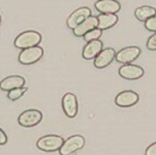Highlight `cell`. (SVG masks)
<instances>
[{
	"label": "cell",
	"mask_w": 156,
	"mask_h": 155,
	"mask_svg": "<svg viewBox=\"0 0 156 155\" xmlns=\"http://www.w3.org/2000/svg\"><path fill=\"white\" fill-rule=\"evenodd\" d=\"M42 41V35L36 31H26L20 33L14 41V44L17 49H26L30 47L39 45Z\"/></svg>",
	"instance_id": "1"
},
{
	"label": "cell",
	"mask_w": 156,
	"mask_h": 155,
	"mask_svg": "<svg viewBox=\"0 0 156 155\" xmlns=\"http://www.w3.org/2000/svg\"><path fill=\"white\" fill-rule=\"evenodd\" d=\"M63 138L59 135H47L36 142V146L43 152H57L63 144Z\"/></svg>",
	"instance_id": "2"
},
{
	"label": "cell",
	"mask_w": 156,
	"mask_h": 155,
	"mask_svg": "<svg viewBox=\"0 0 156 155\" xmlns=\"http://www.w3.org/2000/svg\"><path fill=\"white\" fill-rule=\"evenodd\" d=\"M44 51L40 45H34L26 49H23L18 56V61L22 65H33L42 59Z\"/></svg>",
	"instance_id": "3"
},
{
	"label": "cell",
	"mask_w": 156,
	"mask_h": 155,
	"mask_svg": "<svg viewBox=\"0 0 156 155\" xmlns=\"http://www.w3.org/2000/svg\"><path fill=\"white\" fill-rule=\"evenodd\" d=\"M43 114L41 111L36 110V109H30L26 110L20 114L18 117V124L22 127H26V128H31V127H35L42 121Z\"/></svg>",
	"instance_id": "4"
},
{
	"label": "cell",
	"mask_w": 156,
	"mask_h": 155,
	"mask_svg": "<svg viewBox=\"0 0 156 155\" xmlns=\"http://www.w3.org/2000/svg\"><path fill=\"white\" fill-rule=\"evenodd\" d=\"M85 145V138L82 135H74L65 140L62 146L59 150V153L61 155H70L75 152L82 150Z\"/></svg>",
	"instance_id": "5"
},
{
	"label": "cell",
	"mask_w": 156,
	"mask_h": 155,
	"mask_svg": "<svg viewBox=\"0 0 156 155\" xmlns=\"http://www.w3.org/2000/svg\"><path fill=\"white\" fill-rule=\"evenodd\" d=\"M139 101V95L133 91H122L114 99V103L119 108H130L137 104Z\"/></svg>",
	"instance_id": "6"
},
{
	"label": "cell",
	"mask_w": 156,
	"mask_h": 155,
	"mask_svg": "<svg viewBox=\"0 0 156 155\" xmlns=\"http://www.w3.org/2000/svg\"><path fill=\"white\" fill-rule=\"evenodd\" d=\"M141 53L140 48L138 47H127L121 49L119 52L115 53V60L119 63H131L136 60Z\"/></svg>",
	"instance_id": "7"
},
{
	"label": "cell",
	"mask_w": 156,
	"mask_h": 155,
	"mask_svg": "<svg viewBox=\"0 0 156 155\" xmlns=\"http://www.w3.org/2000/svg\"><path fill=\"white\" fill-rule=\"evenodd\" d=\"M61 104H62V110L65 114H66L68 118H75L78 113V100L77 96L73 93H66L62 97V101H61Z\"/></svg>",
	"instance_id": "8"
},
{
	"label": "cell",
	"mask_w": 156,
	"mask_h": 155,
	"mask_svg": "<svg viewBox=\"0 0 156 155\" xmlns=\"http://www.w3.org/2000/svg\"><path fill=\"white\" fill-rule=\"evenodd\" d=\"M144 69L140 66L133 65V63H125L119 69V75L123 79L127 81H136L144 76Z\"/></svg>",
	"instance_id": "9"
},
{
	"label": "cell",
	"mask_w": 156,
	"mask_h": 155,
	"mask_svg": "<svg viewBox=\"0 0 156 155\" xmlns=\"http://www.w3.org/2000/svg\"><path fill=\"white\" fill-rule=\"evenodd\" d=\"M115 51L113 48H106L100 52V53L94 58V66L98 69H103L108 67L115 59Z\"/></svg>",
	"instance_id": "10"
},
{
	"label": "cell",
	"mask_w": 156,
	"mask_h": 155,
	"mask_svg": "<svg viewBox=\"0 0 156 155\" xmlns=\"http://www.w3.org/2000/svg\"><path fill=\"white\" fill-rule=\"evenodd\" d=\"M95 27H98V16H88L86 20H84L80 24H78L77 26L73 28V33L77 38H84V35L93 30Z\"/></svg>",
	"instance_id": "11"
},
{
	"label": "cell",
	"mask_w": 156,
	"mask_h": 155,
	"mask_svg": "<svg viewBox=\"0 0 156 155\" xmlns=\"http://www.w3.org/2000/svg\"><path fill=\"white\" fill-rule=\"evenodd\" d=\"M90 15H92V12H90V9L88 7L78 8L67 18V27H69V28L73 30V28L77 26L78 24H80L83 20H86Z\"/></svg>",
	"instance_id": "12"
},
{
	"label": "cell",
	"mask_w": 156,
	"mask_h": 155,
	"mask_svg": "<svg viewBox=\"0 0 156 155\" xmlns=\"http://www.w3.org/2000/svg\"><path fill=\"white\" fill-rule=\"evenodd\" d=\"M95 8L101 14H117L121 9V5L117 0H98Z\"/></svg>",
	"instance_id": "13"
},
{
	"label": "cell",
	"mask_w": 156,
	"mask_h": 155,
	"mask_svg": "<svg viewBox=\"0 0 156 155\" xmlns=\"http://www.w3.org/2000/svg\"><path fill=\"white\" fill-rule=\"evenodd\" d=\"M103 50V42L100 40H93L87 42L83 49V58L85 60H93L101 51Z\"/></svg>",
	"instance_id": "14"
},
{
	"label": "cell",
	"mask_w": 156,
	"mask_h": 155,
	"mask_svg": "<svg viewBox=\"0 0 156 155\" xmlns=\"http://www.w3.org/2000/svg\"><path fill=\"white\" fill-rule=\"evenodd\" d=\"M25 81H26L25 78L18 76V75L8 76L0 81V89L8 92V91L17 88V87H23V86H25Z\"/></svg>",
	"instance_id": "15"
},
{
	"label": "cell",
	"mask_w": 156,
	"mask_h": 155,
	"mask_svg": "<svg viewBox=\"0 0 156 155\" xmlns=\"http://www.w3.org/2000/svg\"><path fill=\"white\" fill-rule=\"evenodd\" d=\"M119 17L115 14H100L98 16V27L103 30H108L114 26L118 23Z\"/></svg>",
	"instance_id": "16"
},
{
	"label": "cell",
	"mask_w": 156,
	"mask_h": 155,
	"mask_svg": "<svg viewBox=\"0 0 156 155\" xmlns=\"http://www.w3.org/2000/svg\"><path fill=\"white\" fill-rule=\"evenodd\" d=\"M156 15V8L152 6H140L135 10V17L139 22H146V20Z\"/></svg>",
	"instance_id": "17"
},
{
	"label": "cell",
	"mask_w": 156,
	"mask_h": 155,
	"mask_svg": "<svg viewBox=\"0 0 156 155\" xmlns=\"http://www.w3.org/2000/svg\"><path fill=\"white\" fill-rule=\"evenodd\" d=\"M27 91V88L23 86V87H17V88H14V89H10V91H8V99L10 100V101H16V100H18L22 97V95H24V93Z\"/></svg>",
	"instance_id": "18"
},
{
	"label": "cell",
	"mask_w": 156,
	"mask_h": 155,
	"mask_svg": "<svg viewBox=\"0 0 156 155\" xmlns=\"http://www.w3.org/2000/svg\"><path fill=\"white\" fill-rule=\"evenodd\" d=\"M102 36V30L98 28V27H95L93 30H90V32H87L85 35H84V40L86 42H90V41H93V40H98Z\"/></svg>",
	"instance_id": "19"
},
{
	"label": "cell",
	"mask_w": 156,
	"mask_h": 155,
	"mask_svg": "<svg viewBox=\"0 0 156 155\" xmlns=\"http://www.w3.org/2000/svg\"><path fill=\"white\" fill-rule=\"evenodd\" d=\"M145 27H146L147 31L156 32V15L148 18V20L145 22Z\"/></svg>",
	"instance_id": "20"
},
{
	"label": "cell",
	"mask_w": 156,
	"mask_h": 155,
	"mask_svg": "<svg viewBox=\"0 0 156 155\" xmlns=\"http://www.w3.org/2000/svg\"><path fill=\"white\" fill-rule=\"evenodd\" d=\"M147 49L151 51H156V32H154V34L151 35V38L147 40Z\"/></svg>",
	"instance_id": "21"
},
{
	"label": "cell",
	"mask_w": 156,
	"mask_h": 155,
	"mask_svg": "<svg viewBox=\"0 0 156 155\" xmlns=\"http://www.w3.org/2000/svg\"><path fill=\"white\" fill-rule=\"evenodd\" d=\"M145 155H156V142L147 147V150L145 152Z\"/></svg>",
	"instance_id": "22"
},
{
	"label": "cell",
	"mask_w": 156,
	"mask_h": 155,
	"mask_svg": "<svg viewBox=\"0 0 156 155\" xmlns=\"http://www.w3.org/2000/svg\"><path fill=\"white\" fill-rule=\"evenodd\" d=\"M7 135L5 134V132L2 130V129L0 128V145H5V144L7 143Z\"/></svg>",
	"instance_id": "23"
},
{
	"label": "cell",
	"mask_w": 156,
	"mask_h": 155,
	"mask_svg": "<svg viewBox=\"0 0 156 155\" xmlns=\"http://www.w3.org/2000/svg\"><path fill=\"white\" fill-rule=\"evenodd\" d=\"M0 24H1V15H0Z\"/></svg>",
	"instance_id": "24"
}]
</instances>
